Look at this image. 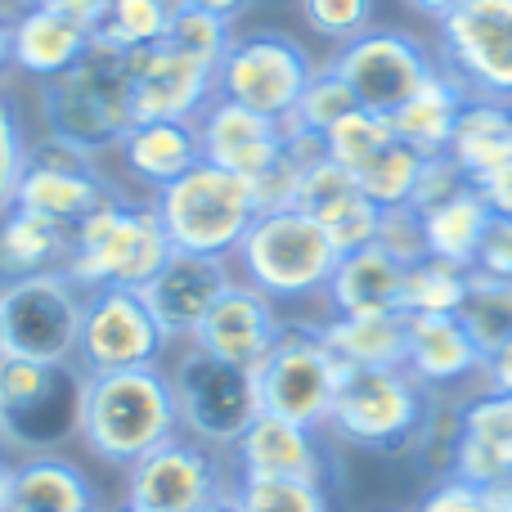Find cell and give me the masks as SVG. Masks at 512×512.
Segmentation results:
<instances>
[{"label":"cell","mask_w":512,"mask_h":512,"mask_svg":"<svg viewBox=\"0 0 512 512\" xmlns=\"http://www.w3.org/2000/svg\"><path fill=\"white\" fill-rule=\"evenodd\" d=\"M180 436L176 391L162 364L117 373H90L81 396V436L95 459L113 468H135L144 454Z\"/></svg>","instance_id":"obj_1"},{"label":"cell","mask_w":512,"mask_h":512,"mask_svg":"<svg viewBox=\"0 0 512 512\" xmlns=\"http://www.w3.org/2000/svg\"><path fill=\"white\" fill-rule=\"evenodd\" d=\"M149 203L158 212L171 252L212 256V261H234L243 234L252 230L256 212H261L252 180L234 176L207 158L194 162L171 185H162Z\"/></svg>","instance_id":"obj_2"},{"label":"cell","mask_w":512,"mask_h":512,"mask_svg":"<svg viewBox=\"0 0 512 512\" xmlns=\"http://www.w3.org/2000/svg\"><path fill=\"white\" fill-rule=\"evenodd\" d=\"M171 243L162 234V221L153 212L149 198L117 194L99 212L72 230V256H68V279L81 292L95 288H131L144 292V283L167 265Z\"/></svg>","instance_id":"obj_3"},{"label":"cell","mask_w":512,"mask_h":512,"mask_svg":"<svg viewBox=\"0 0 512 512\" xmlns=\"http://www.w3.org/2000/svg\"><path fill=\"white\" fill-rule=\"evenodd\" d=\"M337 261L342 252L319 230V221H310L301 207H279V212H256L230 265L243 283L283 306V301L324 297Z\"/></svg>","instance_id":"obj_4"},{"label":"cell","mask_w":512,"mask_h":512,"mask_svg":"<svg viewBox=\"0 0 512 512\" xmlns=\"http://www.w3.org/2000/svg\"><path fill=\"white\" fill-rule=\"evenodd\" d=\"M81 396L86 373L77 364L50 360H0V445L23 459L63 454L72 436H81Z\"/></svg>","instance_id":"obj_5"},{"label":"cell","mask_w":512,"mask_h":512,"mask_svg":"<svg viewBox=\"0 0 512 512\" xmlns=\"http://www.w3.org/2000/svg\"><path fill=\"white\" fill-rule=\"evenodd\" d=\"M41 122L45 135L81 144L86 153L104 158L131 131V86H126V54L95 41L90 54L59 81L41 86Z\"/></svg>","instance_id":"obj_6"},{"label":"cell","mask_w":512,"mask_h":512,"mask_svg":"<svg viewBox=\"0 0 512 512\" xmlns=\"http://www.w3.org/2000/svg\"><path fill=\"white\" fill-rule=\"evenodd\" d=\"M171 373V391H176V414L180 432L194 436L207 450H234L239 436L248 432L261 414V391H256V373L225 364L216 355L185 346L176 355Z\"/></svg>","instance_id":"obj_7"},{"label":"cell","mask_w":512,"mask_h":512,"mask_svg":"<svg viewBox=\"0 0 512 512\" xmlns=\"http://www.w3.org/2000/svg\"><path fill=\"white\" fill-rule=\"evenodd\" d=\"M427 418V396L409 369H346L328 414V432L360 450L414 445Z\"/></svg>","instance_id":"obj_8"},{"label":"cell","mask_w":512,"mask_h":512,"mask_svg":"<svg viewBox=\"0 0 512 512\" xmlns=\"http://www.w3.org/2000/svg\"><path fill=\"white\" fill-rule=\"evenodd\" d=\"M256 391H261V414H279L301 427H328L342 382V364L324 346L319 324H283L279 342L256 364Z\"/></svg>","instance_id":"obj_9"},{"label":"cell","mask_w":512,"mask_h":512,"mask_svg":"<svg viewBox=\"0 0 512 512\" xmlns=\"http://www.w3.org/2000/svg\"><path fill=\"white\" fill-rule=\"evenodd\" d=\"M315 77V63L292 36L283 32H234L221 68H216V95L243 104L261 117L288 122L301 90Z\"/></svg>","instance_id":"obj_10"},{"label":"cell","mask_w":512,"mask_h":512,"mask_svg":"<svg viewBox=\"0 0 512 512\" xmlns=\"http://www.w3.org/2000/svg\"><path fill=\"white\" fill-rule=\"evenodd\" d=\"M81 310L86 292L68 274H36L0 288V319H5V355L18 360L77 364Z\"/></svg>","instance_id":"obj_11"},{"label":"cell","mask_w":512,"mask_h":512,"mask_svg":"<svg viewBox=\"0 0 512 512\" xmlns=\"http://www.w3.org/2000/svg\"><path fill=\"white\" fill-rule=\"evenodd\" d=\"M441 59L472 99L512 104V0H463L445 14Z\"/></svg>","instance_id":"obj_12"},{"label":"cell","mask_w":512,"mask_h":512,"mask_svg":"<svg viewBox=\"0 0 512 512\" xmlns=\"http://www.w3.org/2000/svg\"><path fill=\"white\" fill-rule=\"evenodd\" d=\"M167 346H171L167 333L158 328L153 310L144 306V292H131V288L86 292L81 337H77V369L86 373V378L90 373L162 364Z\"/></svg>","instance_id":"obj_13"},{"label":"cell","mask_w":512,"mask_h":512,"mask_svg":"<svg viewBox=\"0 0 512 512\" xmlns=\"http://www.w3.org/2000/svg\"><path fill=\"white\" fill-rule=\"evenodd\" d=\"M337 77L351 86L360 108L391 117L400 104L423 90V81L436 72L427 50L405 32H387V27H369L355 41L337 45V59L328 63Z\"/></svg>","instance_id":"obj_14"},{"label":"cell","mask_w":512,"mask_h":512,"mask_svg":"<svg viewBox=\"0 0 512 512\" xmlns=\"http://www.w3.org/2000/svg\"><path fill=\"white\" fill-rule=\"evenodd\" d=\"M230 486L234 481L225 477L216 450L185 432L126 468V499L153 512H207L230 499Z\"/></svg>","instance_id":"obj_15"},{"label":"cell","mask_w":512,"mask_h":512,"mask_svg":"<svg viewBox=\"0 0 512 512\" xmlns=\"http://www.w3.org/2000/svg\"><path fill=\"white\" fill-rule=\"evenodd\" d=\"M126 86L135 122H198V113L216 99V68L158 41L126 54Z\"/></svg>","instance_id":"obj_16"},{"label":"cell","mask_w":512,"mask_h":512,"mask_svg":"<svg viewBox=\"0 0 512 512\" xmlns=\"http://www.w3.org/2000/svg\"><path fill=\"white\" fill-rule=\"evenodd\" d=\"M234 265L212 261V256H189L171 252L167 265L144 283V306L153 310L158 328L167 333V342H194V333L203 328V319L212 315V306L234 288Z\"/></svg>","instance_id":"obj_17"},{"label":"cell","mask_w":512,"mask_h":512,"mask_svg":"<svg viewBox=\"0 0 512 512\" xmlns=\"http://www.w3.org/2000/svg\"><path fill=\"white\" fill-rule=\"evenodd\" d=\"M198 149L207 162L234 171L243 180H261L274 162L288 153V122L261 117L243 104L216 95L212 104L198 113Z\"/></svg>","instance_id":"obj_18"},{"label":"cell","mask_w":512,"mask_h":512,"mask_svg":"<svg viewBox=\"0 0 512 512\" xmlns=\"http://www.w3.org/2000/svg\"><path fill=\"white\" fill-rule=\"evenodd\" d=\"M297 207L310 216V221H319V230L333 239L337 252H360L378 239L382 207L360 189L355 171L337 167L333 158H319L306 167Z\"/></svg>","instance_id":"obj_19"},{"label":"cell","mask_w":512,"mask_h":512,"mask_svg":"<svg viewBox=\"0 0 512 512\" xmlns=\"http://www.w3.org/2000/svg\"><path fill=\"white\" fill-rule=\"evenodd\" d=\"M279 333V306L265 292H256L252 283L234 279V288L212 306V315L203 319V328L194 333L189 346H198V351L216 355L225 364H239V369H256L270 355V346L279 342Z\"/></svg>","instance_id":"obj_20"},{"label":"cell","mask_w":512,"mask_h":512,"mask_svg":"<svg viewBox=\"0 0 512 512\" xmlns=\"http://www.w3.org/2000/svg\"><path fill=\"white\" fill-rule=\"evenodd\" d=\"M234 477L319 481L328 486V454L315 427L288 423L279 414H256V423L234 445Z\"/></svg>","instance_id":"obj_21"},{"label":"cell","mask_w":512,"mask_h":512,"mask_svg":"<svg viewBox=\"0 0 512 512\" xmlns=\"http://www.w3.org/2000/svg\"><path fill=\"white\" fill-rule=\"evenodd\" d=\"M450 477L499 490L512 481V396L481 391L459 409V445Z\"/></svg>","instance_id":"obj_22"},{"label":"cell","mask_w":512,"mask_h":512,"mask_svg":"<svg viewBox=\"0 0 512 512\" xmlns=\"http://www.w3.org/2000/svg\"><path fill=\"white\" fill-rule=\"evenodd\" d=\"M95 45V27L81 18L63 14L54 5H27L14 14V72L41 81H59L63 72H72Z\"/></svg>","instance_id":"obj_23"},{"label":"cell","mask_w":512,"mask_h":512,"mask_svg":"<svg viewBox=\"0 0 512 512\" xmlns=\"http://www.w3.org/2000/svg\"><path fill=\"white\" fill-rule=\"evenodd\" d=\"M117 194H126V189H117L113 180L104 176V167H54V162L27 158V171H23V180H18L14 207L77 230L90 212H99L104 203H113Z\"/></svg>","instance_id":"obj_24"},{"label":"cell","mask_w":512,"mask_h":512,"mask_svg":"<svg viewBox=\"0 0 512 512\" xmlns=\"http://www.w3.org/2000/svg\"><path fill=\"white\" fill-rule=\"evenodd\" d=\"M405 369L418 387H459L486 373V355L459 315H405Z\"/></svg>","instance_id":"obj_25"},{"label":"cell","mask_w":512,"mask_h":512,"mask_svg":"<svg viewBox=\"0 0 512 512\" xmlns=\"http://www.w3.org/2000/svg\"><path fill=\"white\" fill-rule=\"evenodd\" d=\"M122 176L131 180L126 194L153 198L162 185H171L176 176H185L194 162H203L198 149V126L194 122H131V131L117 140L113 149Z\"/></svg>","instance_id":"obj_26"},{"label":"cell","mask_w":512,"mask_h":512,"mask_svg":"<svg viewBox=\"0 0 512 512\" xmlns=\"http://www.w3.org/2000/svg\"><path fill=\"white\" fill-rule=\"evenodd\" d=\"M400 279L405 265L369 243L360 252H342L324 297L333 315H400Z\"/></svg>","instance_id":"obj_27"},{"label":"cell","mask_w":512,"mask_h":512,"mask_svg":"<svg viewBox=\"0 0 512 512\" xmlns=\"http://www.w3.org/2000/svg\"><path fill=\"white\" fill-rule=\"evenodd\" d=\"M68 256H72L68 225H54L45 216L23 212V207H9L0 216V288L18 279H36V274L68 270Z\"/></svg>","instance_id":"obj_28"},{"label":"cell","mask_w":512,"mask_h":512,"mask_svg":"<svg viewBox=\"0 0 512 512\" xmlns=\"http://www.w3.org/2000/svg\"><path fill=\"white\" fill-rule=\"evenodd\" d=\"M14 512H99V490L68 454L14 463Z\"/></svg>","instance_id":"obj_29"},{"label":"cell","mask_w":512,"mask_h":512,"mask_svg":"<svg viewBox=\"0 0 512 512\" xmlns=\"http://www.w3.org/2000/svg\"><path fill=\"white\" fill-rule=\"evenodd\" d=\"M463 104H468V90H463L445 68H436L432 77L423 81V90L391 113V131H396V140L409 144L414 153L436 158V153H445V144H450Z\"/></svg>","instance_id":"obj_30"},{"label":"cell","mask_w":512,"mask_h":512,"mask_svg":"<svg viewBox=\"0 0 512 512\" xmlns=\"http://www.w3.org/2000/svg\"><path fill=\"white\" fill-rule=\"evenodd\" d=\"M319 337L342 369H405V315H333Z\"/></svg>","instance_id":"obj_31"},{"label":"cell","mask_w":512,"mask_h":512,"mask_svg":"<svg viewBox=\"0 0 512 512\" xmlns=\"http://www.w3.org/2000/svg\"><path fill=\"white\" fill-rule=\"evenodd\" d=\"M445 153L459 162L463 176H468L472 185L486 180L490 171H499L504 162H512V104H495V99L468 95Z\"/></svg>","instance_id":"obj_32"},{"label":"cell","mask_w":512,"mask_h":512,"mask_svg":"<svg viewBox=\"0 0 512 512\" xmlns=\"http://www.w3.org/2000/svg\"><path fill=\"white\" fill-rule=\"evenodd\" d=\"M486 225H490V207L477 189H468V194L441 203L436 212H423L427 256H441V261L472 270V265H477V248H481Z\"/></svg>","instance_id":"obj_33"},{"label":"cell","mask_w":512,"mask_h":512,"mask_svg":"<svg viewBox=\"0 0 512 512\" xmlns=\"http://www.w3.org/2000/svg\"><path fill=\"white\" fill-rule=\"evenodd\" d=\"M185 9V0H108L104 14L95 18V41L131 54L144 45L167 41L171 18Z\"/></svg>","instance_id":"obj_34"},{"label":"cell","mask_w":512,"mask_h":512,"mask_svg":"<svg viewBox=\"0 0 512 512\" xmlns=\"http://www.w3.org/2000/svg\"><path fill=\"white\" fill-rule=\"evenodd\" d=\"M468 274L472 270L441 261V256H423V261L405 265L400 315H459L463 297H468Z\"/></svg>","instance_id":"obj_35"},{"label":"cell","mask_w":512,"mask_h":512,"mask_svg":"<svg viewBox=\"0 0 512 512\" xmlns=\"http://www.w3.org/2000/svg\"><path fill=\"white\" fill-rule=\"evenodd\" d=\"M459 319L472 333V342L481 346V355L490 360V355L512 337V283L472 270L468 274V297H463V306H459Z\"/></svg>","instance_id":"obj_36"},{"label":"cell","mask_w":512,"mask_h":512,"mask_svg":"<svg viewBox=\"0 0 512 512\" xmlns=\"http://www.w3.org/2000/svg\"><path fill=\"white\" fill-rule=\"evenodd\" d=\"M234 512H333L328 486L319 481H270V477H234Z\"/></svg>","instance_id":"obj_37"},{"label":"cell","mask_w":512,"mask_h":512,"mask_svg":"<svg viewBox=\"0 0 512 512\" xmlns=\"http://www.w3.org/2000/svg\"><path fill=\"white\" fill-rule=\"evenodd\" d=\"M418 171H423V153H414L409 144L391 140L378 158L364 162V167L355 171V180H360L364 194L387 212V207H409L414 185H418Z\"/></svg>","instance_id":"obj_38"},{"label":"cell","mask_w":512,"mask_h":512,"mask_svg":"<svg viewBox=\"0 0 512 512\" xmlns=\"http://www.w3.org/2000/svg\"><path fill=\"white\" fill-rule=\"evenodd\" d=\"M391 140H396L391 117L373 113V108H355V113H346L342 122L324 135V158H333L337 167H346V171H360L364 162L378 158Z\"/></svg>","instance_id":"obj_39"},{"label":"cell","mask_w":512,"mask_h":512,"mask_svg":"<svg viewBox=\"0 0 512 512\" xmlns=\"http://www.w3.org/2000/svg\"><path fill=\"white\" fill-rule=\"evenodd\" d=\"M355 108H360V99L351 95V86H346L333 68H315L310 86L301 90L297 108H292L288 126L292 131H306V135H319V140H324V135L333 131L346 113H355Z\"/></svg>","instance_id":"obj_40"},{"label":"cell","mask_w":512,"mask_h":512,"mask_svg":"<svg viewBox=\"0 0 512 512\" xmlns=\"http://www.w3.org/2000/svg\"><path fill=\"white\" fill-rule=\"evenodd\" d=\"M167 41L176 45V50H185L189 59L207 63V68H221L225 50H230V41H234V23H225V18L207 14V9L185 5L176 18H171Z\"/></svg>","instance_id":"obj_41"},{"label":"cell","mask_w":512,"mask_h":512,"mask_svg":"<svg viewBox=\"0 0 512 512\" xmlns=\"http://www.w3.org/2000/svg\"><path fill=\"white\" fill-rule=\"evenodd\" d=\"M27 153H32V131H27L23 108L9 95H0V216L14 207L18 180L27 171Z\"/></svg>","instance_id":"obj_42"},{"label":"cell","mask_w":512,"mask_h":512,"mask_svg":"<svg viewBox=\"0 0 512 512\" xmlns=\"http://www.w3.org/2000/svg\"><path fill=\"white\" fill-rule=\"evenodd\" d=\"M301 18L324 41L346 45L373 27V0H301Z\"/></svg>","instance_id":"obj_43"},{"label":"cell","mask_w":512,"mask_h":512,"mask_svg":"<svg viewBox=\"0 0 512 512\" xmlns=\"http://www.w3.org/2000/svg\"><path fill=\"white\" fill-rule=\"evenodd\" d=\"M468 189H477V185L463 176L459 162H454L450 153H436V158H423V171H418V185H414L409 207H414V212H436L441 203L468 194Z\"/></svg>","instance_id":"obj_44"},{"label":"cell","mask_w":512,"mask_h":512,"mask_svg":"<svg viewBox=\"0 0 512 512\" xmlns=\"http://www.w3.org/2000/svg\"><path fill=\"white\" fill-rule=\"evenodd\" d=\"M378 243L387 256H396L400 265H414L427 256V230H423V212L414 207H387L378 221Z\"/></svg>","instance_id":"obj_45"},{"label":"cell","mask_w":512,"mask_h":512,"mask_svg":"<svg viewBox=\"0 0 512 512\" xmlns=\"http://www.w3.org/2000/svg\"><path fill=\"white\" fill-rule=\"evenodd\" d=\"M418 512H504L495 490L486 486H472V481H459V477H445L441 486H432L423 495Z\"/></svg>","instance_id":"obj_46"},{"label":"cell","mask_w":512,"mask_h":512,"mask_svg":"<svg viewBox=\"0 0 512 512\" xmlns=\"http://www.w3.org/2000/svg\"><path fill=\"white\" fill-rule=\"evenodd\" d=\"M472 270L512 283V221L508 216H490L486 234H481V248H477V265H472Z\"/></svg>","instance_id":"obj_47"},{"label":"cell","mask_w":512,"mask_h":512,"mask_svg":"<svg viewBox=\"0 0 512 512\" xmlns=\"http://www.w3.org/2000/svg\"><path fill=\"white\" fill-rule=\"evenodd\" d=\"M477 194L486 198L490 216H508L512 221V162H504L499 171H490L486 180H477Z\"/></svg>","instance_id":"obj_48"},{"label":"cell","mask_w":512,"mask_h":512,"mask_svg":"<svg viewBox=\"0 0 512 512\" xmlns=\"http://www.w3.org/2000/svg\"><path fill=\"white\" fill-rule=\"evenodd\" d=\"M486 382H490V391H508L512 396V337L486 360Z\"/></svg>","instance_id":"obj_49"},{"label":"cell","mask_w":512,"mask_h":512,"mask_svg":"<svg viewBox=\"0 0 512 512\" xmlns=\"http://www.w3.org/2000/svg\"><path fill=\"white\" fill-rule=\"evenodd\" d=\"M36 5H54V9H63V14H72V18H81V23L95 27V18L104 14L108 0H36Z\"/></svg>","instance_id":"obj_50"},{"label":"cell","mask_w":512,"mask_h":512,"mask_svg":"<svg viewBox=\"0 0 512 512\" xmlns=\"http://www.w3.org/2000/svg\"><path fill=\"white\" fill-rule=\"evenodd\" d=\"M185 5L207 9V14H216V18H225V23H234V18H239L243 9L252 5V0H185Z\"/></svg>","instance_id":"obj_51"},{"label":"cell","mask_w":512,"mask_h":512,"mask_svg":"<svg viewBox=\"0 0 512 512\" xmlns=\"http://www.w3.org/2000/svg\"><path fill=\"white\" fill-rule=\"evenodd\" d=\"M14 72V18L0 14V81Z\"/></svg>","instance_id":"obj_52"},{"label":"cell","mask_w":512,"mask_h":512,"mask_svg":"<svg viewBox=\"0 0 512 512\" xmlns=\"http://www.w3.org/2000/svg\"><path fill=\"white\" fill-rule=\"evenodd\" d=\"M0 512H14V463L0 454Z\"/></svg>","instance_id":"obj_53"},{"label":"cell","mask_w":512,"mask_h":512,"mask_svg":"<svg viewBox=\"0 0 512 512\" xmlns=\"http://www.w3.org/2000/svg\"><path fill=\"white\" fill-rule=\"evenodd\" d=\"M409 5H414L418 14H427V18H445V14H454L463 0H409Z\"/></svg>","instance_id":"obj_54"},{"label":"cell","mask_w":512,"mask_h":512,"mask_svg":"<svg viewBox=\"0 0 512 512\" xmlns=\"http://www.w3.org/2000/svg\"><path fill=\"white\" fill-rule=\"evenodd\" d=\"M27 5H32V0H0V14H5V18H14L18 9H27Z\"/></svg>","instance_id":"obj_55"},{"label":"cell","mask_w":512,"mask_h":512,"mask_svg":"<svg viewBox=\"0 0 512 512\" xmlns=\"http://www.w3.org/2000/svg\"><path fill=\"white\" fill-rule=\"evenodd\" d=\"M495 495H499V504H504V512H512V481H508V486H499Z\"/></svg>","instance_id":"obj_56"},{"label":"cell","mask_w":512,"mask_h":512,"mask_svg":"<svg viewBox=\"0 0 512 512\" xmlns=\"http://www.w3.org/2000/svg\"><path fill=\"white\" fill-rule=\"evenodd\" d=\"M113 512H153V508H144V504H135V499H122Z\"/></svg>","instance_id":"obj_57"},{"label":"cell","mask_w":512,"mask_h":512,"mask_svg":"<svg viewBox=\"0 0 512 512\" xmlns=\"http://www.w3.org/2000/svg\"><path fill=\"white\" fill-rule=\"evenodd\" d=\"M0 360H5V319H0Z\"/></svg>","instance_id":"obj_58"},{"label":"cell","mask_w":512,"mask_h":512,"mask_svg":"<svg viewBox=\"0 0 512 512\" xmlns=\"http://www.w3.org/2000/svg\"><path fill=\"white\" fill-rule=\"evenodd\" d=\"M207 512H234V508H230V499H225V504H216V508H207Z\"/></svg>","instance_id":"obj_59"}]
</instances>
